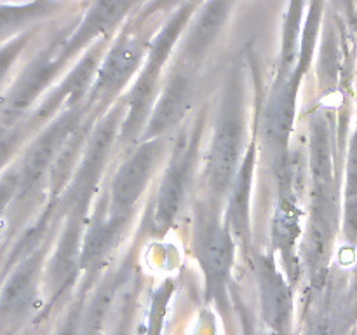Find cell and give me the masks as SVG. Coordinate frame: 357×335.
<instances>
[{
	"instance_id": "6da1fadb",
	"label": "cell",
	"mask_w": 357,
	"mask_h": 335,
	"mask_svg": "<svg viewBox=\"0 0 357 335\" xmlns=\"http://www.w3.org/2000/svg\"><path fill=\"white\" fill-rule=\"evenodd\" d=\"M248 135V112L243 79L232 73L223 87L216 114L215 129L206 157V184L213 204L220 206L229 195L239 168L244 161Z\"/></svg>"
},
{
	"instance_id": "7a4b0ae2",
	"label": "cell",
	"mask_w": 357,
	"mask_h": 335,
	"mask_svg": "<svg viewBox=\"0 0 357 335\" xmlns=\"http://www.w3.org/2000/svg\"><path fill=\"white\" fill-rule=\"evenodd\" d=\"M195 7H197V0H188L176 10H173L169 20L150 40L145 63L139 70L138 79L129 91L128 101L124 103V119H122L121 135H119L122 143H132L136 142V138H142L150 114H152L153 103H155L157 87H159L164 65L169 59L181 34L187 30Z\"/></svg>"
},
{
	"instance_id": "3957f363",
	"label": "cell",
	"mask_w": 357,
	"mask_h": 335,
	"mask_svg": "<svg viewBox=\"0 0 357 335\" xmlns=\"http://www.w3.org/2000/svg\"><path fill=\"white\" fill-rule=\"evenodd\" d=\"M220 206L204 201L195 209L194 253L206 278V292L220 309H229V283L236 260V239L220 220Z\"/></svg>"
},
{
	"instance_id": "277c9868",
	"label": "cell",
	"mask_w": 357,
	"mask_h": 335,
	"mask_svg": "<svg viewBox=\"0 0 357 335\" xmlns=\"http://www.w3.org/2000/svg\"><path fill=\"white\" fill-rule=\"evenodd\" d=\"M122 119H124V107L112 108L86 138L80 164L75 170L66 194V215H86L96 185L100 184L105 166L110 159L112 147L121 135Z\"/></svg>"
},
{
	"instance_id": "5b68a950",
	"label": "cell",
	"mask_w": 357,
	"mask_h": 335,
	"mask_svg": "<svg viewBox=\"0 0 357 335\" xmlns=\"http://www.w3.org/2000/svg\"><path fill=\"white\" fill-rule=\"evenodd\" d=\"M204 121L195 119L194 124L187 128L174 145L167 163L166 173L157 192L155 211H153V227L164 230L174 222L183 206L192 180H194L195 164H197L199 147H201Z\"/></svg>"
},
{
	"instance_id": "8992f818",
	"label": "cell",
	"mask_w": 357,
	"mask_h": 335,
	"mask_svg": "<svg viewBox=\"0 0 357 335\" xmlns=\"http://www.w3.org/2000/svg\"><path fill=\"white\" fill-rule=\"evenodd\" d=\"M143 23L145 21L138 20L136 24L122 30L107 54L101 58L93 87L89 91L91 101L107 103L121 93L122 87L135 77L138 70H142L152 40L149 30L143 28Z\"/></svg>"
},
{
	"instance_id": "52a82bcc",
	"label": "cell",
	"mask_w": 357,
	"mask_h": 335,
	"mask_svg": "<svg viewBox=\"0 0 357 335\" xmlns=\"http://www.w3.org/2000/svg\"><path fill=\"white\" fill-rule=\"evenodd\" d=\"M164 150V138L143 140L138 149L117 168L108 191V209L117 216H131L136 202L149 187Z\"/></svg>"
},
{
	"instance_id": "ba28073f",
	"label": "cell",
	"mask_w": 357,
	"mask_h": 335,
	"mask_svg": "<svg viewBox=\"0 0 357 335\" xmlns=\"http://www.w3.org/2000/svg\"><path fill=\"white\" fill-rule=\"evenodd\" d=\"M253 272L265 328L272 335H289L293 318L291 286L278 269L272 255H257Z\"/></svg>"
},
{
	"instance_id": "9c48e42d",
	"label": "cell",
	"mask_w": 357,
	"mask_h": 335,
	"mask_svg": "<svg viewBox=\"0 0 357 335\" xmlns=\"http://www.w3.org/2000/svg\"><path fill=\"white\" fill-rule=\"evenodd\" d=\"M195 94H197V82L192 73V66L181 65V68L171 73L162 93L153 103L142 140L164 138V135L178 128V124H181L183 119L190 114Z\"/></svg>"
},
{
	"instance_id": "30bf717a",
	"label": "cell",
	"mask_w": 357,
	"mask_h": 335,
	"mask_svg": "<svg viewBox=\"0 0 357 335\" xmlns=\"http://www.w3.org/2000/svg\"><path fill=\"white\" fill-rule=\"evenodd\" d=\"M80 119L82 114L79 108H68L42 133V136H38L24 159L23 173L20 177L21 191L26 192L33 188L47 171H52L65 145L79 131Z\"/></svg>"
},
{
	"instance_id": "8fae6325",
	"label": "cell",
	"mask_w": 357,
	"mask_h": 335,
	"mask_svg": "<svg viewBox=\"0 0 357 335\" xmlns=\"http://www.w3.org/2000/svg\"><path fill=\"white\" fill-rule=\"evenodd\" d=\"M357 316V290L330 281L316 292V302L305 321L303 335H347Z\"/></svg>"
},
{
	"instance_id": "7c38bea8",
	"label": "cell",
	"mask_w": 357,
	"mask_h": 335,
	"mask_svg": "<svg viewBox=\"0 0 357 335\" xmlns=\"http://www.w3.org/2000/svg\"><path fill=\"white\" fill-rule=\"evenodd\" d=\"M135 7L136 0H94L75 30L56 44L59 58L65 63L68 61L94 38H100L117 27Z\"/></svg>"
},
{
	"instance_id": "4fadbf2b",
	"label": "cell",
	"mask_w": 357,
	"mask_h": 335,
	"mask_svg": "<svg viewBox=\"0 0 357 335\" xmlns=\"http://www.w3.org/2000/svg\"><path fill=\"white\" fill-rule=\"evenodd\" d=\"M302 77L291 72L286 77H278L268 96L264 114V129L267 145L284 157L289 152V136L295 122L296 94Z\"/></svg>"
},
{
	"instance_id": "5bb4252c",
	"label": "cell",
	"mask_w": 357,
	"mask_h": 335,
	"mask_svg": "<svg viewBox=\"0 0 357 335\" xmlns=\"http://www.w3.org/2000/svg\"><path fill=\"white\" fill-rule=\"evenodd\" d=\"M236 0H206L188 24L180 47L181 65L194 66L204 58L225 27Z\"/></svg>"
},
{
	"instance_id": "9a60e30c",
	"label": "cell",
	"mask_w": 357,
	"mask_h": 335,
	"mask_svg": "<svg viewBox=\"0 0 357 335\" xmlns=\"http://www.w3.org/2000/svg\"><path fill=\"white\" fill-rule=\"evenodd\" d=\"M38 276H40V255L35 253L14 271L0 292V327L6 328L20 323L33 309Z\"/></svg>"
},
{
	"instance_id": "2e32d148",
	"label": "cell",
	"mask_w": 357,
	"mask_h": 335,
	"mask_svg": "<svg viewBox=\"0 0 357 335\" xmlns=\"http://www.w3.org/2000/svg\"><path fill=\"white\" fill-rule=\"evenodd\" d=\"M128 220V216H117L110 213L107 198L101 201L84 232L80 271L91 272L107 260L108 255L117 246Z\"/></svg>"
},
{
	"instance_id": "e0dca14e",
	"label": "cell",
	"mask_w": 357,
	"mask_h": 335,
	"mask_svg": "<svg viewBox=\"0 0 357 335\" xmlns=\"http://www.w3.org/2000/svg\"><path fill=\"white\" fill-rule=\"evenodd\" d=\"M309 170L312 188H337L331 124L323 114H316L310 119Z\"/></svg>"
},
{
	"instance_id": "ac0fdd59",
	"label": "cell",
	"mask_w": 357,
	"mask_h": 335,
	"mask_svg": "<svg viewBox=\"0 0 357 335\" xmlns=\"http://www.w3.org/2000/svg\"><path fill=\"white\" fill-rule=\"evenodd\" d=\"M82 222L84 216L66 215L65 229L59 236L58 248L49 265V279L56 292H63L70 281L80 271V253H82Z\"/></svg>"
},
{
	"instance_id": "d6986e66",
	"label": "cell",
	"mask_w": 357,
	"mask_h": 335,
	"mask_svg": "<svg viewBox=\"0 0 357 335\" xmlns=\"http://www.w3.org/2000/svg\"><path fill=\"white\" fill-rule=\"evenodd\" d=\"M63 65H65V61L59 58L56 45L52 49H49L47 52H44L42 56H38L28 66L26 72L17 80L16 87L10 93L9 101H7V114H21L40 94V91L54 79V75L59 72V68Z\"/></svg>"
},
{
	"instance_id": "ffe728a7",
	"label": "cell",
	"mask_w": 357,
	"mask_h": 335,
	"mask_svg": "<svg viewBox=\"0 0 357 335\" xmlns=\"http://www.w3.org/2000/svg\"><path fill=\"white\" fill-rule=\"evenodd\" d=\"M255 166V147L248 150L243 164L239 168L236 180L229 191V208H227V227L232 232L236 243H246L250 239V192L251 177Z\"/></svg>"
},
{
	"instance_id": "44dd1931",
	"label": "cell",
	"mask_w": 357,
	"mask_h": 335,
	"mask_svg": "<svg viewBox=\"0 0 357 335\" xmlns=\"http://www.w3.org/2000/svg\"><path fill=\"white\" fill-rule=\"evenodd\" d=\"M128 272H114L107 276L94 292L93 299L84 307L82 316V335H103L107 328L108 316L112 307L117 306V300L124 286L128 285Z\"/></svg>"
},
{
	"instance_id": "7402d4cb",
	"label": "cell",
	"mask_w": 357,
	"mask_h": 335,
	"mask_svg": "<svg viewBox=\"0 0 357 335\" xmlns=\"http://www.w3.org/2000/svg\"><path fill=\"white\" fill-rule=\"evenodd\" d=\"M342 232L352 248H357V117L354 131L349 140L345 163L344 208H342Z\"/></svg>"
},
{
	"instance_id": "603a6c76",
	"label": "cell",
	"mask_w": 357,
	"mask_h": 335,
	"mask_svg": "<svg viewBox=\"0 0 357 335\" xmlns=\"http://www.w3.org/2000/svg\"><path fill=\"white\" fill-rule=\"evenodd\" d=\"M303 3L305 0H291L282 31L281 47V65H279V77H286L293 72L300 52V28L303 21Z\"/></svg>"
},
{
	"instance_id": "cb8c5ba5",
	"label": "cell",
	"mask_w": 357,
	"mask_h": 335,
	"mask_svg": "<svg viewBox=\"0 0 357 335\" xmlns=\"http://www.w3.org/2000/svg\"><path fill=\"white\" fill-rule=\"evenodd\" d=\"M58 2H52V0H35V2L23 3V6L0 7V34L45 16L54 10Z\"/></svg>"
},
{
	"instance_id": "d4e9b609",
	"label": "cell",
	"mask_w": 357,
	"mask_h": 335,
	"mask_svg": "<svg viewBox=\"0 0 357 335\" xmlns=\"http://www.w3.org/2000/svg\"><path fill=\"white\" fill-rule=\"evenodd\" d=\"M338 49L337 37L331 30L324 31L323 51H321V66H319V79L321 86L326 91H331L337 86L338 79Z\"/></svg>"
},
{
	"instance_id": "484cf974",
	"label": "cell",
	"mask_w": 357,
	"mask_h": 335,
	"mask_svg": "<svg viewBox=\"0 0 357 335\" xmlns=\"http://www.w3.org/2000/svg\"><path fill=\"white\" fill-rule=\"evenodd\" d=\"M171 292H173L171 285H162L160 288L155 290V293H153L152 304H150L149 325H146L145 335H162L164 320H166L167 302H169Z\"/></svg>"
},
{
	"instance_id": "4316f807",
	"label": "cell",
	"mask_w": 357,
	"mask_h": 335,
	"mask_svg": "<svg viewBox=\"0 0 357 335\" xmlns=\"http://www.w3.org/2000/svg\"><path fill=\"white\" fill-rule=\"evenodd\" d=\"M135 290L129 288L128 295H122V306L119 309L117 321L114 323L110 335H136V295Z\"/></svg>"
},
{
	"instance_id": "83f0119b",
	"label": "cell",
	"mask_w": 357,
	"mask_h": 335,
	"mask_svg": "<svg viewBox=\"0 0 357 335\" xmlns=\"http://www.w3.org/2000/svg\"><path fill=\"white\" fill-rule=\"evenodd\" d=\"M84 307V304H75L56 335H82Z\"/></svg>"
},
{
	"instance_id": "f1b7e54d",
	"label": "cell",
	"mask_w": 357,
	"mask_h": 335,
	"mask_svg": "<svg viewBox=\"0 0 357 335\" xmlns=\"http://www.w3.org/2000/svg\"><path fill=\"white\" fill-rule=\"evenodd\" d=\"M188 0H150L149 3H145L142 9V16L138 20L146 21L150 17L157 16L160 13H167V10H176L178 7L183 6Z\"/></svg>"
},
{
	"instance_id": "f546056e",
	"label": "cell",
	"mask_w": 357,
	"mask_h": 335,
	"mask_svg": "<svg viewBox=\"0 0 357 335\" xmlns=\"http://www.w3.org/2000/svg\"><path fill=\"white\" fill-rule=\"evenodd\" d=\"M237 309H239L241 323H243V335H272L271 332L264 330V328H260L257 323H255L253 316L246 313V309H244L243 304H239V306H237Z\"/></svg>"
},
{
	"instance_id": "4dcf8cb0",
	"label": "cell",
	"mask_w": 357,
	"mask_h": 335,
	"mask_svg": "<svg viewBox=\"0 0 357 335\" xmlns=\"http://www.w3.org/2000/svg\"><path fill=\"white\" fill-rule=\"evenodd\" d=\"M14 147V138L9 135H0V166H2L3 163H6L7 156H9V152L13 150Z\"/></svg>"
},
{
	"instance_id": "1f68e13d",
	"label": "cell",
	"mask_w": 357,
	"mask_h": 335,
	"mask_svg": "<svg viewBox=\"0 0 357 335\" xmlns=\"http://www.w3.org/2000/svg\"><path fill=\"white\" fill-rule=\"evenodd\" d=\"M354 2L356 0H335L338 9L345 14V16H354Z\"/></svg>"
},
{
	"instance_id": "d6a6232c",
	"label": "cell",
	"mask_w": 357,
	"mask_h": 335,
	"mask_svg": "<svg viewBox=\"0 0 357 335\" xmlns=\"http://www.w3.org/2000/svg\"><path fill=\"white\" fill-rule=\"evenodd\" d=\"M142 2H145V0H136V6H138V3H142Z\"/></svg>"
},
{
	"instance_id": "836d02e7",
	"label": "cell",
	"mask_w": 357,
	"mask_h": 335,
	"mask_svg": "<svg viewBox=\"0 0 357 335\" xmlns=\"http://www.w3.org/2000/svg\"><path fill=\"white\" fill-rule=\"evenodd\" d=\"M52 2H61V0H52Z\"/></svg>"
}]
</instances>
